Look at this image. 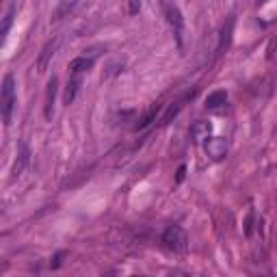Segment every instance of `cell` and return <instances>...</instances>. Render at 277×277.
<instances>
[{"label": "cell", "mask_w": 277, "mask_h": 277, "mask_svg": "<svg viewBox=\"0 0 277 277\" xmlns=\"http://www.w3.org/2000/svg\"><path fill=\"white\" fill-rule=\"evenodd\" d=\"M15 109V78L13 74H7L3 78V87H0V113H3L5 126L11 124Z\"/></svg>", "instance_id": "cell-1"}, {"label": "cell", "mask_w": 277, "mask_h": 277, "mask_svg": "<svg viewBox=\"0 0 277 277\" xmlns=\"http://www.w3.org/2000/svg\"><path fill=\"white\" fill-rule=\"evenodd\" d=\"M162 243H165V247L171 251H186V247H189L186 232L180 225H169L167 230L162 232Z\"/></svg>", "instance_id": "cell-2"}, {"label": "cell", "mask_w": 277, "mask_h": 277, "mask_svg": "<svg viewBox=\"0 0 277 277\" xmlns=\"http://www.w3.org/2000/svg\"><path fill=\"white\" fill-rule=\"evenodd\" d=\"M59 44H61V39L54 37V39H50V42L42 48V52H39V56H37V65H35L39 74H44V72L48 70V65H50V61H52V56L56 54V48H59Z\"/></svg>", "instance_id": "cell-3"}, {"label": "cell", "mask_w": 277, "mask_h": 277, "mask_svg": "<svg viewBox=\"0 0 277 277\" xmlns=\"http://www.w3.org/2000/svg\"><path fill=\"white\" fill-rule=\"evenodd\" d=\"M203 152H206V156L213 158V160H221V158H225V154H227V143H225V138H221V136H210L208 141L203 143Z\"/></svg>", "instance_id": "cell-4"}, {"label": "cell", "mask_w": 277, "mask_h": 277, "mask_svg": "<svg viewBox=\"0 0 277 277\" xmlns=\"http://www.w3.org/2000/svg\"><path fill=\"white\" fill-rule=\"evenodd\" d=\"M162 11H165L167 22L174 26V30L178 32V39H180V32H182V26H184V18H182L180 9H178L176 5H162Z\"/></svg>", "instance_id": "cell-5"}, {"label": "cell", "mask_w": 277, "mask_h": 277, "mask_svg": "<svg viewBox=\"0 0 277 277\" xmlns=\"http://www.w3.org/2000/svg\"><path fill=\"white\" fill-rule=\"evenodd\" d=\"M93 63H95V59L80 54V56H76V59L70 61V74L72 76H83L85 72H89V70L93 67Z\"/></svg>", "instance_id": "cell-6"}, {"label": "cell", "mask_w": 277, "mask_h": 277, "mask_svg": "<svg viewBox=\"0 0 277 277\" xmlns=\"http://www.w3.org/2000/svg\"><path fill=\"white\" fill-rule=\"evenodd\" d=\"M28 160H30V150H28V145L22 143L20 145V154H18V158H15V162H13V169H11V178H13V180L24 174V169H26Z\"/></svg>", "instance_id": "cell-7"}, {"label": "cell", "mask_w": 277, "mask_h": 277, "mask_svg": "<svg viewBox=\"0 0 277 277\" xmlns=\"http://www.w3.org/2000/svg\"><path fill=\"white\" fill-rule=\"evenodd\" d=\"M56 76L50 78L48 83V89H46V104H44V113H46V119H52L54 115V97H56Z\"/></svg>", "instance_id": "cell-8"}, {"label": "cell", "mask_w": 277, "mask_h": 277, "mask_svg": "<svg viewBox=\"0 0 277 277\" xmlns=\"http://www.w3.org/2000/svg\"><path fill=\"white\" fill-rule=\"evenodd\" d=\"M80 87H83V76H72L67 80V87H65V95H63V102L65 104H72L76 100V95L80 91Z\"/></svg>", "instance_id": "cell-9"}, {"label": "cell", "mask_w": 277, "mask_h": 277, "mask_svg": "<svg viewBox=\"0 0 277 277\" xmlns=\"http://www.w3.org/2000/svg\"><path fill=\"white\" fill-rule=\"evenodd\" d=\"M158 113H160V104H152V107L143 113V117H141V119H138L136 124H134V130H145L148 126H152L154 121H156Z\"/></svg>", "instance_id": "cell-10"}, {"label": "cell", "mask_w": 277, "mask_h": 277, "mask_svg": "<svg viewBox=\"0 0 277 277\" xmlns=\"http://www.w3.org/2000/svg\"><path fill=\"white\" fill-rule=\"evenodd\" d=\"M232 30H234V15H230L227 18V22L223 24V28H221V37H219V46H217V54H221L227 44H230V39H232Z\"/></svg>", "instance_id": "cell-11"}, {"label": "cell", "mask_w": 277, "mask_h": 277, "mask_svg": "<svg viewBox=\"0 0 277 277\" xmlns=\"http://www.w3.org/2000/svg\"><path fill=\"white\" fill-rule=\"evenodd\" d=\"M15 11H18V5H15V3L7 5V11L3 15V28H0V37H3V39L7 37V32H9V28H11L13 18H15Z\"/></svg>", "instance_id": "cell-12"}, {"label": "cell", "mask_w": 277, "mask_h": 277, "mask_svg": "<svg viewBox=\"0 0 277 277\" xmlns=\"http://www.w3.org/2000/svg\"><path fill=\"white\" fill-rule=\"evenodd\" d=\"M227 102V93L225 91H213V93H208V97H206V109H210V111H215V109H219V107H223V104Z\"/></svg>", "instance_id": "cell-13"}, {"label": "cell", "mask_w": 277, "mask_h": 277, "mask_svg": "<svg viewBox=\"0 0 277 277\" xmlns=\"http://www.w3.org/2000/svg\"><path fill=\"white\" fill-rule=\"evenodd\" d=\"M213 132V126L208 124V121H197V124L193 126V136L197 138V141H208V134Z\"/></svg>", "instance_id": "cell-14"}, {"label": "cell", "mask_w": 277, "mask_h": 277, "mask_svg": "<svg viewBox=\"0 0 277 277\" xmlns=\"http://www.w3.org/2000/svg\"><path fill=\"white\" fill-rule=\"evenodd\" d=\"M186 100H189V95L182 97V100H178V102H174V107H169V111L165 113V117H162V124H167V121L174 119V117L178 115V113L182 111V107H184V102H186Z\"/></svg>", "instance_id": "cell-15"}, {"label": "cell", "mask_w": 277, "mask_h": 277, "mask_svg": "<svg viewBox=\"0 0 277 277\" xmlns=\"http://www.w3.org/2000/svg\"><path fill=\"white\" fill-rule=\"evenodd\" d=\"M76 7H78V3H61L59 7H56V11H54V18H52V20H54V22H56V20H61L65 13H72V11L76 9Z\"/></svg>", "instance_id": "cell-16"}, {"label": "cell", "mask_w": 277, "mask_h": 277, "mask_svg": "<svg viewBox=\"0 0 277 277\" xmlns=\"http://www.w3.org/2000/svg\"><path fill=\"white\" fill-rule=\"evenodd\" d=\"M63 258H65V251H61V254H56V256L52 258L50 266H52V268H59V266H61V262H63Z\"/></svg>", "instance_id": "cell-17"}, {"label": "cell", "mask_w": 277, "mask_h": 277, "mask_svg": "<svg viewBox=\"0 0 277 277\" xmlns=\"http://www.w3.org/2000/svg\"><path fill=\"white\" fill-rule=\"evenodd\" d=\"M184 176H186V167L180 165V169H178V176H176V182H182V180H184Z\"/></svg>", "instance_id": "cell-18"}, {"label": "cell", "mask_w": 277, "mask_h": 277, "mask_svg": "<svg viewBox=\"0 0 277 277\" xmlns=\"http://www.w3.org/2000/svg\"><path fill=\"white\" fill-rule=\"evenodd\" d=\"M251 223H254V213H249V217H247V225H245V234L247 236L251 234Z\"/></svg>", "instance_id": "cell-19"}, {"label": "cell", "mask_w": 277, "mask_h": 277, "mask_svg": "<svg viewBox=\"0 0 277 277\" xmlns=\"http://www.w3.org/2000/svg\"><path fill=\"white\" fill-rule=\"evenodd\" d=\"M138 9H141V3H130V5H128V11H130V13H136Z\"/></svg>", "instance_id": "cell-20"}]
</instances>
